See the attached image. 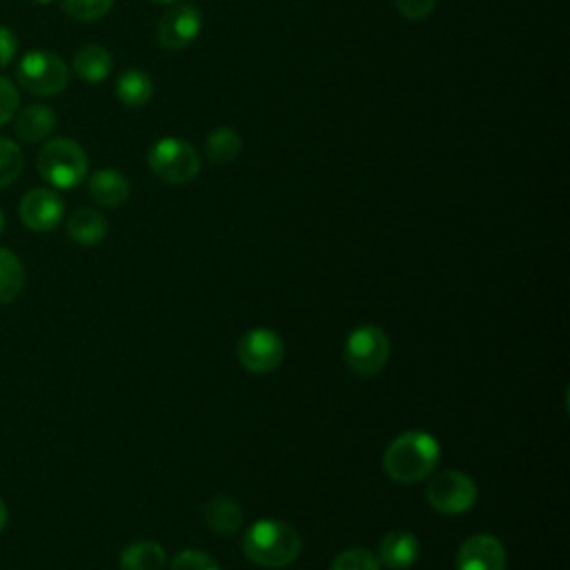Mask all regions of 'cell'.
Listing matches in <instances>:
<instances>
[{"instance_id": "6da1fadb", "label": "cell", "mask_w": 570, "mask_h": 570, "mask_svg": "<svg viewBox=\"0 0 570 570\" xmlns=\"http://www.w3.org/2000/svg\"><path fill=\"white\" fill-rule=\"evenodd\" d=\"M439 454V441L430 432L407 430L385 448L383 470L399 483H416L434 472Z\"/></svg>"}, {"instance_id": "7a4b0ae2", "label": "cell", "mask_w": 570, "mask_h": 570, "mask_svg": "<svg viewBox=\"0 0 570 570\" xmlns=\"http://www.w3.org/2000/svg\"><path fill=\"white\" fill-rule=\"evenodd\" d=\"M303 541L296 528L278 519L254 521L243 537L245 557L263 568H285L301 554Z\"/></svg>"}, {"instance_id": "3957f363", "label": "cell", "mask_w": 570, "mask_h": 570, "mask_svg": "<svg viewBox=\"0 0 570 570\" xmlns=\"http://www.w3.org/2000/svg\"><path fill=\"white\" fill-rule=\"evenodd\" d=\"M87 154L71 138H53L45 142V147L38 151L40 176L58 189L78 187L87 178Z\"/></svg>"}, {"instance_id": "277c9868", "label": "cell", "mask_w": 570, "mask_h": 570, "mask_svg": "<svg viewBox=\"0 0 570 570\" xmlns=\"http://www.w3.org/2000/svg\"><path fill=\"white\" fill-rule=\"evenodd\" d=\"M147 163L156 178L171 185L189 183L200 171V158L196 149L187 140L171 138V136L154 142V147L149 149Z\"/></svg>"}, {"instance_id": "5b68a950", "label": "cell", "mask_w": 570, "mask_h": 570, "mask_svg": "<svg viewBox=\"0 0 570 570\" xmlns=\"http://www.w3.org/2000/svg\"><path fill=\"white\" fill-rule=\"evenodd\" d=\"M18 82L36 96H56L69 82V69L65 60L45 49H33L18 62Z\"/></svg>"}, {"instance_id": "8992f818", "label": "cell", "mask_w": 570, "mask_h": 570, "mask_svg": "<svg viewBox=\"0 0 570 570\" xmlns=\"http://www.w3.org/2000/svg\"><path fill=\"white\" fill-rule=\"evenodd\" d=\"M390 358V338L379 325L354 327L345 341V363L358 376L379 374Z\"/></svg>"}, {"instance_id": "52a82bcc", "label": "cell", "mask_w": 570, "mask_h": 570, "mask_svg": "<svg viewBox=\"0 0 570 570\" xmlns=\"http://www.w3.org/2000/svg\"><path fill=\"white\" fill-rule=\"evenodd\" d=\"M425 499L441 514H463L476 501V485L459 470L432 472L425 485Z\"/></svg>"}, {"instance_id": "ba28073f", "label": "cell", "mask_w": 570, "mask_h": 570, "mask_svg": "<svg viewBox=\"0 0 570 570\" xmlns=\"http://www.w3.org/2000/svg\"><path fill=\"white\" fill-rule=\"evenodd\" d=\"M236 356L247 372L267 374L281 365L285 356V345L274 330L254 327L240 336L236 345Z\"/></svg>"}, {"instance_id": "9c48e42d", "label": "cell", "mask_w": 570, "mask_h": 570, "mask_svg": "<svg viewBox=\"0 0 570 570\" xmlns=\"http://www.w3.org/2000/svg\"><path fill=\"white\" fill-rule=\"evenodd\" d=\"M200 27H203L200 11L191 4L178 2L160 16V20L156 24V40L163 49L178 51L198 38Z\"/></svg>"}, {"instance_id": "30bf717a", "label": "cell", "mask_w": 570, "mask_h": 570, "mask_svg": "<svg viewBox=\"0 0 570 570\" xmlns=\"http://www.w3.org/2000/svg\"><path fill=\"white\" fill-rule=\"evenodd\" d=\"M65 214L62 198L47 187H36L27 191L20 200V220L31 232H51L60 225Z\"/></svg>"}, {"instance_id": "8fae6325", "label": "cell", "mask_w": 570, "mask_h": 570, "mask_svg": "<svg viewBox=\"0 0 570 570\" xmlns=\"http://www.w3.org/2000/svg\"><path fill=\"white\" fill-rule=\"evenodd\" d=\"M505 550L492 534H472L456 552V570H505Z\"/></svg>"}, {"instance_id": "7c38bea8", "label": "cell", "mask_w": 570, "mask_h": 570, "mask_svg": "<svg viewBox=\"0 0 570 570\" xmlns=\"http://www.w3.org/2000/svg\"><path fill=\"white\" fill-rule=\"evenodd\" d=\"M421 554L419 539L407 530H392L379 543V563L390 570H407Z\"/></svg>"}, {"instance_id": "4fadbf2b", "label": "cell", "mask_w": 570, "mask_h": 570, "mask_svg": "<svg viewBox=\"0 0 570 570\" xmlns=\"http://www.w3.org/2000/svg\"><path fill=\"white\" fill-rule=\"evenodd\" d=\"M89 194L102 207H120L129 198V180L116 169H98L89 178Z\"/></svg>"}, {"instance_id": "5bb4252c", "label": "cell", "mask_w": 570, "mask_h": 570, "mask_svg": "<svg viewBox=\"0 0 570 570\" xmlns=\"http://www.w3.org/2000/svg\"><path fill=\"white\" fill-rule=\"evenodd\" d=\"M67 234L78 245L91 247V245H98L107 236V220L94 207H78L67 218Z\"/></svg>"}, {"instance_id": "9a60e30c", "label": "cell", "mask_w": 570, "mask_h": 570, "mask_svg": "<svg viewBox=\"0 0 570 570\" xmlns=\"http://www.w3.org/2000/svg\"><path fill=\"white\" fill-rule=\"evenodd\" d=\"M56 127V114L47 105H27L16 118V134L24 142L45 140Z\"/></svg>"}, {"instance_id": "2e32d148", "label": "cell", "mask_w": 570, "mask_h": 570, "mask_svg": "<svg viewBox=\"0 0 570 570\" xmlns=\"http://www.w3.org/2000/svg\"><path fill=\"white\" fill-rule=\"evenodd\" d=\"M205 523L218 534H232L243 525V508L227 494L212 497L203 508Z\"/></svg>"}, {"instance_id": "e0dca14e", "label": "cell", "mask_w": 570, "mask_h": 570, "mask_svg": "<svg viewBox=\"0 0 570 570\" xmlns=\"http://www.w3.org/2000/svg\"><path fill=\"white\" fill-rule=\"evenodd\" d=\"M116 96L118 100L129 107V109H138L142 105H147L154 96V82L149 78L147 71L142 69H127L118 76L116 80Z\"/></svg>"}, {"instance_id": "ac0fdd59", "label": "cell", "mask_w": 570, "mask_h": 570, "mask_svg": "<svg viewBox=\"0 0 570 570\" xmlns=\"http://www.w3.org/2000/svg\"><path fill=\"white\" fill-rule=\"evenodd\" d=\"M111 53L102 45H85L73 56V71L87 82H100L111 71Z\"/></svg>"}, {"instance_id": "d6986e66", "label": "cell", "mask_w": 570, "mask_h": 570, "mask_svg": "<svg viewBox=\"0 0 570 570\" xmlns=\"http://www.w3.org/2000/svg\"><path fill=\"white\" fill-rule=\"evenodd\" d=\"M163 566H165V550L160 543L151 539L134 541L120 552L122 570H163Z\"/></svg>"}, {"instance_id": "ffe728a7", "label": "cell", "mask_w": 570, "mask_h": 570, "mask_svg": "<svg viewBox=\"0 0 570 570\" xmlns=\"http://www.w3.org/2000/svg\"><path fill=\"white\" fill-rule=\"evenodd\" d=\"M24 287L22 261L11 252L0 247V305L11 303Z\"/></svg>"}, {"instance_id": "44dd1931", "label": "cell", "mask_w": 570, "mask_h": 570, "mask_svg": "<svg viewBox=\"0 0 570 570\" xmlns=\"http://www.w3.org/2000/svg\"><path fill=\"white\" fill-rule=\"evenodd\" d=\"M240 149H243V140L232 127H218V129L209 131V136L205 140L207 160H212L216 165H225V163L236 160Z\"/></svg>"}, {"instance_id": "7402d4cb", "label": "cell", "mask_w": 570, "mask_h": 570, "mask_svg": "<svg viewBox=\"0 0 570 570\" xmlns=\"http://www.w3.org/2000/svg\"><path fill=\"white\" fill-rule=\"evenodd\" d=\"M24 156L18 142L9 138H0V189L9 187L22 171Z\"/></svg>"}, {"instance_id": "603a6c76", "label": "cell", "mask_w": 570, "mask_h": 570, "mask_svg": "<svg viewBox=\"0 0 570 570\" xmlns=\"http://www.w3.org/2000/svg\"><path fill=\"white\" fill-rule=\"evenodd\" d=\"M114 0H60L62 11L80 22H94L109 13Z\"/></svg>"}, {"instance_id": "cb8c5ba5", "label": "cell", "mask_w": 570, "mask_h": 570, "mask_svg": "<svg viewBox=\"0 0 570 570\" xmlns=\"http://www.w3.org/2000/svg\"><path fill=\"white\" fill-rule=\"evenodd\" d=\"M330 570H381L379 559H374L372 552L363 548H350L336 554Z\"/></svg>"}, {"instance_id": "d4e9b609", "label": "cell", "mask_w": 570, "mask_h": 570, "mask_svg": "<svg viewBox=\"0 0 570 570\" xmlns=\"http://www.w3.org/2000/svg\"><path fill=\"white\" fill-rule=\"evenodd\" d=\"M169 570H220L216 559L203 550H183L174 557Z\"/></svg>"}, {"instance_id": "484cf974", "label": "cell", "mask_w": 570, "mask_h": 570, "mask_svg": "<svg viewBox=\"0 0 570 570\" xmlns=\"http://www.w3.org/2000/svg\"><path fill=\"white\" fill-rule=\"evenodd\" d=\"M18 105H20L18 87L9 78L0 76V125L9 122L16 116Z\"/></svg>"}, {"instance_id": "4316f807", "label": "cell", "mask_w": 570, "mask_h": 570, "mask_svg": "<svg viewBox=\"0 0 570 570\" xmlns=\"http://www.w3.org/2000/svg\"><path fill=\"white\" fill-rule=\"evenodd\" d=\"M396 9L407 20H423L432 13L436 0H394Z\"/></svg>"}, {"instance_id": "83f0119b", "label": "cell", "mask_w": 570, "mask_h": 570, "mask_svg": "<svg viewBox=\"0 0 570 570\" xmlns=\"http://www.w3.org/2000/svg\"><path fill=\"white\" fill-rule=\"evenodd\" d=\"M18 51V38L11 29L0 24V69H4Z\"/></svg>"}, {"instance_id": "f1b7e54d", "label": "cell", "mask_w": 570, "mask_h": 570, "mask_svg": "<svg viewBox=\"0 0 570 570\" xmlns=\"http://www.w3.org/2000/svg\"><path fill=\"white\" fill-rule=\"evenodd\" d=\"M7 519H9V510H7V503L0 499V530L7 525Z\"/></svg>"}, {"instance_id": "f546056e", "label": "cell", "mask_w": 570, "mask_h": 570, "mask_svg": "<svg viewBox=\"0 0 570 570\" xmlns=\"http://www.w3.org/2000/svg\"><path fill=\"white\" fill-rule=\"evenodd\" d=\"M31 2H36V4H49V2H53V0H31Z\"/></svg>"}, {"instance_id": "4dcf8cb0", "label": "cell", "mask_w": 570, "mask_h": 570, "mask_svg": "<svg viewBox=\"0 0 570 570\" xmlns=\"http://www.w3.org/2000/svg\"><path fill=\"white\" fill-rule=\"evenodd\" d=\"M2 227H4V214H2V209H0V232H2Z\"/></svg>"}, {"instance_id": "1f68e13d", "label": "cell", "mask_w": 570, "mask_h": 570, "mask_svg": "<svg viewBox=\"0 0 570 570\" xmlns=\"http://www.w3.org/2000/svg\"><path fill=\"white\" fill-rule=\"evenodd\" d=\"M154 2H176V0H154Z\"/></svg>"}]
</instances>
